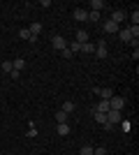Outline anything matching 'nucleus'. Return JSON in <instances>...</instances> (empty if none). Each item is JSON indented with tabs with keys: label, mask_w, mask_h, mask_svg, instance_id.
Masks as SVG:
<instances>
[{
	"label": "nucleus",
	"mask_w": 139,
	"mask_h": 155,
	"mask_svg": "<svg viewBox=\"0 0 139 155\" xmlns=\"http://www.w3.org/2000/svg\"><path fill=\"white\" fill-rule=\"evenodd\" d=\"M125 16H127V14H125V9H116V12L111 14V21L116 23V26H118L121 21H125Z\"/></svg>",
	"instance_id": "nucleus-7"
},
{
	"label": "nucleus",
	"mask_w": 139,
	"mask_h": 155,
	"mask_svg": "<svg viewBox=\"0 0 139 155\" xmlns=\"http://www.w3.org/2000/svg\"><path fill=\"white\" fill-rule=\"evenodd\" d=\"M19 37H21V39H28V42H30V30H28V28H21V30H19Z\"/></svg>",
	"instance_id": "nucleus-22"
},
{
	"label": "nucleus",
	"mask_w": 139,
	"mask_h": 155,
	"mask_svg": "<svg viewBox=\"0 0 139 155\" xmlns=\"http://www.w3.org/2000/svg\"><path fill=\"white\" fill-rule=\"evenodd\" d=\"M60 53H63V58H67V60H70V58H74V53L70 51L67 46H65V49H63V51H60Z\"/></svg>",
	"instance_id": "nucleus-28"
},
{
	"label": "nucleus",
	"mask_w": 139,
	"mask_h": 155,
	"mask_svg": "<svg viewBox=\"0 0 139 155\" xmlns=\"http://www.w3.org/2000/svg\"><path fill=\"white\" fill-rule=\"evenodd\" d=\"M127 30H130V35H132L134 39L139 37V26H127Z\"/></svg>",
	"instance_id": "nucleus-25"
},
{
	"label": "nucleus",
	"mask_w": 139,
	"mask_h": 155,
	"mask_svg": "<svg viewBox=\"0 0 139 155\" xmlns=\"http://www.w3.org/2000/svg\"><path fill=\"white\" fill-rule=\"evenodd\" d=\"M123 107H125V100H123V97H116V95H114L111 100H109V109H114V111H121Z\"/></svg>",
	"instance_id": "nucleus-2"
},
{
	"label": "nucleus",
	"mask_w": 139,
	"mask_h": 155,
	"mask_svg": "<svg viewBox=\"0 0 139 155\" xmlns=\"http://www.w3.org/2000/svg\"><path fill=\"white\" fill-rule=\"evenodd\" d=\"M26 137H37V130H35V127H30V130H28V134Z\"/></svg>",
	"instance_id": "nucleus-30"
},
{
	"label": "nucleus",
	"mask_w": 139,
	"mask_h": 155,
	"mask_svg": "<svg viewBox=\"0 0 139 155\" xmlns=\"http://www.w3.org/2000/svg\"><path fill=\"white\" fill-rule=\"evenodd\" d=\"M107 123H111L114 127H116V123H121V111L109 109V111H107Z\"/></svg>",
	"instance_id": "nucleus-3"
},
{
	"label": "nucleus",
	"mask_w": 139,
	"mask_h": 155,
	"mask_svg": "<svg viewBox=\"0 0 139 155\" xmlns=\"http://www.w3.org/2000/svg\"><path fill=\"white\" fill-rule=\"evenodd\" d=\"M9 77H12V79H14V81H16V79H19V77H21V72H16V70H12V72H9Z\"/></svg>",
	"instance_id": "nucleus-29"
},
{
	"label": "nucleus",
	"mask_w": 139,
	"mask_h": 155,
	"mask_svg": "<svg viewBox=\"0 0 139 155\" xmlns=\"http://www.w3.org/2000/svg\"><path fill=\"white\" fill-rule=\"evenodd\" d=\"M86 21H93V23H98V21H100V12H93V9H91V12H88V19Z\"/></svg>",
	"instance_id": "nucleus-20"
},
{
	"label": "nucleus",
	"mask_w": 139,
	"mask_h": 155,
	"mask_svg": "<svg viewBox=\"0 0 139 155\" xmlns=\"http://www.w3.org/2000/svg\"><path fill=\"white\" fill-rule=\"evenodd\" d=\"M51 46L56 49V51H63L67 46V42H65V37H60V35H53L51 37Z\"/></svg>",
	"instance_id": "nucleus-1"
},
{
	"label": "nucleus",
	"mask_w": 139,
	"mask_h": 155,
	"mask_svg": "<svg viewBox=\"0 0 139 155\" xmlns=\"http://www.w3.org/2000/svg\"><path fill=\"white\" fill-rule=\"evenodd\" d=\"M93 155H107V148L104 146H98V148H93Z\"/></svg>",
	"instance_id": "nucleus-26"
},
{
	"label": "nucleus",
	"mask_w": 139,
	"mask_h": 155,
	"mask_svg": "<svg viewBox=\"0 0 139 155\" xmlns=\"http://www.w3.org/2000/svg\"><path fill=\"white\" fill-rule=\"evenodd\" d=\"M67 118L70 116H67L65 111H58V114H56V120H58V123H67Z\"/></svg>",
	"instance_id": "nucleus-21"
},
{
	"label": "nucleus",
	"mask_w": 139,
	"mask_h": 155,
	"mask_svg": "<svg viewBox=\"0 0 139 155\" xmlns=\"http://www.w3.org/2000/svg\"><path fill=\"white\" fill-rule=\"evenodd\" d=\"M74 42L86 44V42H88V30H77V39H74Z\"/></svg>",
	"instance_id": "nucleus-9"
},
{
	"label": "nucleus",
	"mask_w": 139,
	"mask_h": 155,
	"mask_svg": "<svg viewBox=\"0 0 139 155\" xmlns=\"http://www.w3.org/2000/svg\"><path fill=\"white\" fill-rule=\"evenodd\" d=\"M56 132H58V137H67L70 134V125L67 123H58V130H56Z\"/></svg>",
	"instance_id": "nucleus-11"
},
{
	"label": "nucleus",
	"mask_w": 139,
	"mask_h": 155,
	"mask_svg": "<svg viewBox=\"0 0 139 155\" xmlns=\"http://www.w3.org/2000/svg\"><path fill=\"white\" fill-rule=\"evenodd\" d=\"M74 107H77V104H74L72 100H65V102H63V109H60V111H65L67 116H70V114L74 111Z\"/></svg>",
	"instance_id": "nucleus-10"
},
{
	"label": "nucleus",
	"mask_w": 139,
	"mask_h": 155,
	"mask_svg": "<svg viewBox=\"0 0 139 155\" xmlns=\"http://www.w3.org/2000/svg\"><path fill=\"white\" fill-rule=\"evenodd\" d=\"M102 28H104V32H109V35H114V32H118V26L114 23L111 19H107L104 23H102Z\"/></svg>",
	"instance_id": "nucleus-6"
},
{
	"label": "nucleus",
	"mask_w": 139,
	"mask_h": 155,
	"mask_svg": "<svg viewBox=\"0 0 139 155\" xmlns=\"http://www.w3.org/2000/svg\"><path fill=\"white\" fill-rule=\"evenodd\" d=\"M130 21H132V26H139V9L134 7V12L130 14Z\"/></svg>",
	"instance_id": "nucleus-19"
},
{
	"label": "nucleus",
	"mask_w": 139,
	"mask_h": 155,
	"mask_svg": "<svg viewBox=\"0 0 139 155\" xmlns=\"http://www.w3.org/2000/svg\"><path fill=\"white\" fill-rule=\"evenodd\" d=\"M95 118H98V123H100V125H104V123H107V114H100V111H95Z\"/></svg>",
	"instance_id": "nucleus-24"
},
{
	"label": "nucleus",
	"mask_w": 139,
	"mask_h": 155,
	"mask_svg": "<svg viewBox=\"0 0 139 155\" xmlns=\"http://www.w3.org/2000/svg\"><path fill=\"white\" fill-rule=\"evenodd\" d=\"M118 35H121V39H123V42H127V44H130V42H132V35H130V30H127V28H123V30H118Z\"/></svg>",
	"instance_id": "nucleus-13"
},
{
	"label": "nucleus",
	"mask_w": 139,
	"mask_h": 155,
	"mask_svg": "<svg viewBox=\"0 0 139 155\" xmlns=\"http://www.w3.org/2000/svg\"><path fill=\"white\" fill-rule=\"evenodd\" d=\"M81 53H95V44H91V42L81 44Z\"/></svg>",
	"instance_id": "nucleus-16"
},
{
	"label": "nucleus",
	"mask_w": 139,
	"mask_h": 155,
	"mask_svg": "<svg viewBox=\"0 0 139 155\" xmlns=\"http://www.w3.org/2000/svg\"><path fill=\"white\" fill-rule=\"evenodd\" d=\"M95 53H98V58L104 60L107 56H109V49H107V42H98V46H95Z\"/></svg>",
	"instance_id": "nucleus-4"
},
{
	"label": "nucleus",
	"mask_w": 139,
	"mask_h": 155,
	"mask_svg": "<svg viewBox=\"0 0 139 155\" xmlns=\"http://www.w3.org/2000/svg\"><path fill=\"white\" fill-rule=\"evenodd\" d=\"M0 155H5V153H0Z\"/></svg>",
	"instance_id": "nucleus-31"
},
{
	"label": "nucleus",
	"mask_w": 139,
	"mask_h": 155,
	"mask_svg": "<svg viewBox=\"0 0 139 155\" xmlns=\"http://www.w3.org/2000/svg\"><path fill=\"white\" fill-rule=\"evenodd\" d=\"M28 30H30V35H33V37H40V32H42V23H30V28H28Z\"/></svg>",
	"instance_id": "nucleus-12"
},
{
	"label": "nucleus",
	"mask_w": 139,
	"mask_h": 155,
	"mask_svg": "<svg viewBox=\"0 0 139 155\" xmlns=\"http://www.w3.org/2000/svg\"><path fill=\"white\" fill-rule=\"evenodd\" d=\"M74 19H77V21H86L88 12H86V9H81V7H77V9H74Z\"/></svg>",
	"instance_id": "nucleus-8"
},
{
	"label": "nucleus",
	"mask_w": 139,
	"mask_h": 155,
	"mask_svg": "<svg viewBox=\"0 0 139 155\" xmlns=\"http://www.w3.org/2000/svg\"><path fill=\"white\" fill-rule=\"evenodd\" d=\"M95 111L107 114V111H109V100H100V102H98V109H95Z\"/></svg>",
	"instance_id": "nucleus-14"
},
{
	"label": "nucleus",
	"mask_w": 139,
	"mask_h": 155,
	"mask_svg": "<svg viewBox=\"0 0 139 155\" xmlns=\"http://www.w3.org/2000/svg\"><path fill=\"white\" fill-rule=\"evenodd\" d=\"M12 70H14V67H12V60H5V63H2V72H5V74H9Z\"/></svg>",
	"instance_id": "nucleus-23"
},
{
	"label": "nucleus",
	"mask_w": 139,
	"mask_h": 155,
	"mask_svg": "<svg viewBox=\"0 0 139 155\" xmlns=\"http://www.w3.org/2000/svg\"><path fill=\"white\" fill-rule=\"evenodd\" d=\"M91 7H93V12H100L104 7V0H91Z\"/></svg>",
	"instance_id": "nucleus-17"
},
{
	"label": "nucleus",
	"mask_w": 139,
	"mask_h": 155,
	"mask_svg": "<svg viewBox=\"0 0 139 155\" xmlns=\"http://www.w3.org/2000/svg\"><path fill=\"white\" fill-rule=\"evenodd\" d=\"M67 49H70V51H72L74 56H77V53L81 51V44H79V42H72V44H67Z\"/></svg>",
	"instance_id": "nucleus-18"
},
{
	"label": "nucleus",
	"mask_w": 139,
	"mask_h": 155,
	"mask_svg": "<svg viewBox=\"0 0 139 155\" xmlns=\"http://www.w3.org/2000/svg\"><path fill=\"white\" fill-rule=\"evenodd\" d=\"M12 67H14L16 72H21L23 67H26V60H23V58H16V60H12Z\"/></svg>",
	"instance_id": "nucleus-15"
},
{
	"label": "nucleus",
	"mask_w": 139,
	"mask_h": 155,
	"mask_svg": "<svg viewBox=\"0 0 139 155\" xmlns=\"http://www.w3.org/2000/svg\"><path fill=\"white\" fill-rule=\"evenodd\" d=\"M79 155H93V146H84V148L79 150Z\"/></svg>",
	"instance_id": "nucleus-27"
},
{
	"label": "nucleus",
	"mask_w": 139,
	"mask_h": 155,
	"mask_svg": "<svg viewBox=\"0 0 139 155\" xmlns=\"http://www.w3.org/2000/svg\"><path fill=\"white\" fill-rule=\"evenodd\" d=\"M93 91H95V95L102 97V100H111V97H114V91H111V88H93Z\"/></svg>",
	"instance_id": "nucleus-5"
}]
</instances>
